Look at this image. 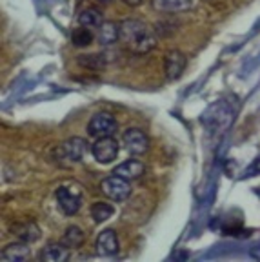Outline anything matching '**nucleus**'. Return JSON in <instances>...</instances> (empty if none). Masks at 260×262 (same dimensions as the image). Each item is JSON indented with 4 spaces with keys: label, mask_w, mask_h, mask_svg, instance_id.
Masks as SVG:
<instances>
[{
    "label": "nucleus",
    "mask_w": 260,
    "mask_h": 262,
    "mask_svg": "<svg viewBox=\"0 0 260 262\" xmlns=\"http://www.w3.org/2000/svg\"><path fill=\"white\" fill-rule=\"evenodd\" d=\"M120 40L131 53L146 55L157 46V35L140 20H124L120 24Z\"/></svg>",
    "instance_id": "obj_1"
},
{
    "label": "nucleus",
    "mask_w": 260,
    "mask_h": 262,
    "mask_svg": "<svg viewBox=\"0 0 260 262\" xmlns=\"http://www.w3.org/2000/svg\"><path fill=\"white\" fill-rule=\"evenodd\" d=\"M88 153V142L80 137H73V139H68L57 146V149L53 151L55 162L60 166V168H71L75 164H78L84 155Z\"/></svg>",
    "instance_id": "obj_2"
},
{
    "label": "nucleus",
    "mask_w": 260,
    "mask_h": 262,
    "mask_svg": "<svg viewBox=\"0 0 260 262\" xmlns=\"http://www.w3.org/2000/svg\"><path fill=\"white\" fill-rule=\"evenodd\" d=\"M55 199L58 202V208L64 215H77L82 206V191L75 186H58L55 191Z\"/></svg>",
    "instance_id": "obj_3"
},
{
    "label": "nucleus",
    "mask_w": 260,
    "mask_h": 262,
    "mask_svg": "<svg viewBox=\"0 0 260 262\" xmlns=\"http://www.w3.org/2000/svg\"><path fill=\"white\" fill-rule=\"evenodd\" d=\"M100 191L113 202H122L131 195V186L129 180H126L120 175H111L100 182Z\"/></svg>",
    "instance_id": "obj_4"
},
{
    "label": "nucleus",
    "mask_w": 260,
    "mask_h": 262,
    "mask_svg": "<svg viewBox=\"0 0 260 262\" xmlns=\"http://www.w3.org/2000/svg\"><path fill=\"white\" fill-rule=\"evenodd\" d=\"M117 131V120L113 115L110 113H97L91 117L90 124H88V133L95 139H102V137H113Z\"/></svg>",
    "instance_id": "obj_5"
},
{
    "label": "nucleus",
    "mask_w": 260,
    "mask_h": 262,
    "mask_svg": "<svg viewBox=\"0 0 260 262\" xmlns=\"http://www.w3.org/2000/svg\"><path fill=\"white\" fill-rule=\"evenodd\" d=\"M209 111H211V113H215V117H213V115H209V113H206V117H204V124L207 126V129H211V131L226 129V127L233 122V111L229 110V107L226 106L222 100H220V102H216L215 106L209 107Z\"/></svg>",
    "instance_id": "obj_6"
},
{
    "label": "nucleus",
    "mask_w": 260,
    "mask_h": 262,
    "mask_svg": "<svg viewBox=\"0 0 260 262\" xmlns=\"http://www.w3.org/2000/svg\"><path fill=\"white\" fill-rule=\"evenodd\" d=\"M122 142L131 155H144V153L149 151V139L138 127H129V129L124 131Z\"/></svg>",
    "instance_id": "obj_7"
},
{
    "label": "nucleus",
    "mask_w": 260,
    "mask_h": 262,
    "mask_svg": "<svg viewBox=\"0 0 260 262\" xmlns=\"http://www.w3.org/2000/svg\"><path fill=\"white\" fill-rule=\"evenodd\" d=\"M91 153H93L95 160L100 164L113 162L118 155L117 139H113V137H102V139H97V142L91 146Z\"/></svg>",
    "instance_id": "obj_8"
},
{
    "label": "nucleus",
    "mask_w": 260,
    "mask_h": 262,
    "mask_svg": "<svg viewBox=\"0 0 260 262\" xmlns=\"http://www.w3.org/2000/svg\"><path fill=\"white\" fill-rule=\"evenodd\" d=\"M187 64V58L182 51L179 49H173V51H167V55L164 57V71H166V77L169 80H177L180 75L184 73Z\"/></svg>",
    "instance_id": "obj_9"
},
{
    "label": "nucleus",
    "mask_w": 260,
    "mask_h": 262,
    "mask_svg": "<svg viewBox=\"0 0 260 262\" xmlns=\"http://www.w3.org/2000/svg\"><path fill=\"white\" fill-rule=\"evenodd\" d=\"M71 248L64 244V242H49L44 250L40 251L38 258L42 262H66L71 255Z\"/></svg>",
    "instance_id": "obj_10"
},
{
    "label": "nucleus",
    "mask_w": 260,
    "mask_h": 262,
    "mask_svg": "<svg viewBox=\"0 0 260 262\" xmlns=\"http://www.w3.org/2000/svg\"><path fill=\"white\" fill-rule=\"evenodd\" d=\"M95 248H97L98 255H104V257H110L118 251V237L115 233V229H104L100 231V235L97 237L95 242Z\"/></svg>",
    "instance_id": "obj_11"
},
{
    "label": "nucleus",
    "mask_w": 260,
    "mask_h": 262,
    "mask_svg": "<svg viewBox=\"0 0 260 262\" xmlns=\"http://www.w3.org/2000/svg\"><path fill=\"white\" fill-rule=\"evenodd\" d=\"M31 255V248L28 242H13V244L6 246L0 257L4 262H26Z\"/></svg>",
    "instance_id": "obj_12"
},
{
    "label": "nucleus",
    "mask_w": 260,
    "mask_h": 262,
    "mask_svg": "<svg viewBox=\"0 0 260 262\" xmlns=\"http://www.w3.org/2000/svg\"><path fill=\"white\" fill-rule=\"evenodd\" d=\"M115 175H120V177H124L126 180H138L140 177L146 173V166H144L140 160H135V159H131V160H124L122 164H118L117 168H115Z\"/></svg>",
    "instance_id": "obj_13"
},
{
    "label": "nucleus",
    "mask_w": 260,
    "mask_h": 262,
    "mask_svg": "<svg viewBox=\"0 0 260 262\" xmlns=\"http://www.w3.org/2000/svg\"><path fill=\"white\" fill-rule=\"evenodd\" d=\"M117 40H120V24L115 22H104L98 28V42L102 46H111Z\"/></svg>",
    "instance_id": "obj_14"
},
{
    "label": "nucleus",
    "mask_w": 260,
    "mask_h": 262,
    "mask_svg": "<svg viewBox=\"0 0 260 262\" xmlns=\"http://www.w3.org/2000/svg\"><path fill=\"white\" fill-rule=\"evenodd\" d=\"M78 24L84 26V28H100L104 24V16H102V11L97 8H85L84 11L78 15Z\"/></svg>",
    "instance_id": "obj_15"
},
{
    "label": "nucleus",
    "mask_w": 260,
    "mask_h": 262,
    "mask_svg": "<svg viewBox=\"0 0 260 262\" xmlns=\"http://www.w3.org/2000/svg\"><path fill=\"white\" fill-rule=\"evenodd\" d=\"M191 6V0H153V8L162 13L186 11Z\"/></svg>",
    "instance_id": "obj_16"
},
{
    "label": "nucleus",
    "mask_w": 260,
    "mask_h": 262,
    "mask_svg": "<svg viewBox=\"0 0 260 262\" xmlns=\"http://www.w3.org/2000/svg\"><path fill=\"white\" fill-rule=\"evenodd\" d=\"M11 231H15V235L18 237V241L22 242H33V241H37L38 238V228L33 222H24V224H18L15 226V228H11Z\"/></svg>",
    "instance_id": "obj_17"
},
{
    "label": "nucleus",
    "mask_w": 260,
    "mask_h": 262,
    "mask_svg": "<svg viewBox=\"0 0 260 262\" xmlns=\"http://www.w3.org/2000/svg\"><path fill=\"white\" fill-rule=\"evenodd\" d=\"M78 64L85 70H91V71H100L106 68V58L104 55H98V53H90V55H80L78 57Z\"/></svg>",
    "instance_id": "obj_18"
},
{
    "label": "nucleus",
    "mask_w": 260,
    "mask_h": 262,
    "mask_svg": "<svg viewBox=\"0 0 260 262\" xmlns=\"http://www.w3.org/2000/svg\"><path fill=\"white\" fill-rule=\"evenodd\" d=\"M62 242H64L68 248H80L82 242H84V231H82L78 226H69L66 229L64 237H62Z\"/></svg>",
    "instance_id": "obj_19"
},
{
    "label": "nucleus",
    "mask_w": 260,
    "mask_h": 262,
    "mask_svg": "<svg viewBox=\"0 0 260 262\" xmlns=\"http://www.w3.org/2000/svg\"><path fill=\"white\" fill-rule=\"evenodd\" d=\"M115 213V208L107 202H95L91 206V217L95 219V222H106L107 219H111V215Z\"/></svg>",
    "instance_id": "obj_20"
},
{
    "label": "nucleus",
    "mask_w": 260,
    "mask_h": 262,
    "mask_svg": "<svg viewBox=\"0 0 260 262\" xmlns=\"http://www.w3.org/2000/svg\"><path fill=\"white\" fill-rule=\"evenodd\" d=\"M71 42H73V46H77V48H85V46H90L91 42H93V33L90 31V28L80 26V28L71 33Z\"/></svg>",
    "instance_id": "obj_21"
},
{
    "label": "nucleus",
    "mask_w": 260,
    "mask_h": 262,
    "mask_svg": "<svg viewBox=\"0 0 260 262\" xmlns=\"http://www.w3.org/2000/svg\"><path fill=\"white\" fill-rule=\"evenodd\" d=\"M122 2L126 6H129V8H137V6L142 4V0H122Z\"/></svg>",
    "instance_id": "obj_22"
}]
</instances>
